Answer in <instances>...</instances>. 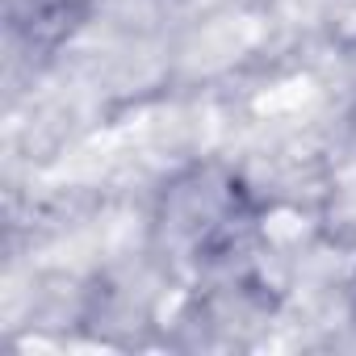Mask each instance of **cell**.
<instances>
[{
  "instance_id": "cell-1",
  "label": "cell",
  "mask_w": 356,
  "mask_h": 356,
  "mask_svg": "<svg viewBox=\"0 0 356 356\" xmlns=\"http://www.w3.org/2000/svg\"><path fill=\"white\" fill-rule=\"evenodd\" d=\"M159 227L168 231V248L176 252V260L193 268H218L243 248L252 218L239 185L197 172L168 189Z\"/></svg>"
}]
</instances>
